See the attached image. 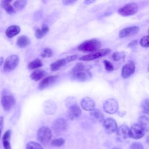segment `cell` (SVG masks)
<instances>
[{
  "instance_id": "cell-1",
  "label": "cell",
  "mask_w": 149,
  "mask_h": 149,
  "mask_svg": "<svg viewBox=\"0 0 149 149\" xmlns=\"http://www.w3.org/2000/svg\"><path fill=\"white\" fill-rule=\"evenodd\" d=\"M73 77L79 81H86L91 78V73L87 65L79 62L76 64L72 70Z\"/></svg>"
},
{
  "instance_id": "cell-2",
  "label": "cell",
  "mask_w": 149,
  "mask_h": 149,
  "mask_svg": "<svg viewBox=\"0 0 149 149\" xmlns=\"http://www.w3.org/2000/svg\"><path fill=\"white\" fill-rule=\"evenodd\" d=\"M101 45L99 40L94 38L83 41L77 47V49L83 52H92L99 49Z\"/></svg>"
},
{
  "instance_id": "cell-3",
  "label": "cell",
  "mask_w": 149,
  "mask_h": 149,
  "mask_svg": "<svg viewBox=\"0 0 149 149\" xmlns=\"http://www.w3.org/2000/svg\"><path fill=\"white\" fill-rule=\"evenodd\" d=\"M52 137V131L47 126L41 127L37 132V139L43 144H48Z\"/></svg>"
},
{
  "instance_id": "cell-4",
  "label": "cell",
  "mask_w": 149,
  "mask_h": 149,
  "mask_svg": "<svg viewBox=\"0 0 149 149\" xmlns=\"http://www.w3.org/2000/svg\"><path fill=\"white\" fill-rule=\"evenodd\" d=\"M110 52V49L109 48H103L100 49L94 52H90L87 55L82 56L79 58L80 61H89L94 59H96L101 57L105 56Z\"/></svg>"
},
{
  "instance_id": "cell-5",
  "label": "cell",
  "mask_w": 149,
  "mask_h": 149,
  "mask_svg": "<svg viewBox=\"0 0 149 149\" xmlns=\"http://www.w3.org/2000/svg\"><path fill=\"white\" fill-rule=\"evenodd\" d=\"M77 55H72L68 56L65 58L58 59L50 65V69L52 71L56 72L58 70L61 68L65 66L66 64L76 60L77 58Z\"/></svg>"
},
{
  "instance_id": "cell-6",
  "label": "cell",
  "mask_w": 149,
  "mask_h": 149,
  "mask_svg": "<svg viewBox=\"0 0 149 149\" xmlns=\"http://www.w3.org/2000/svg\"><path fill=\"white\" fill-rule=\"evenodd\" d=\"M138 11V6L136 3L131 2L123 6L120 8L118 12L119 15L123 16H132L136 13Z\"/></svg>"
},
{
  "instance_id": "cell-7",
  "label": "cell",
  "mask_w": 149,
  "mask_h": 149,
  "mask_svg": "<svg viewBox=\"0 0 149 149\" xmlns=\"http://www.w3.org/2000/svg\"><path fill=\"white\" fill-rule=\"evenodd\" d=\"M19 62V58L16 55H9L6 59L3 65V70L9 72L14 70L17 66Z\"/></svg>"
},
{
  "instance_id": "cell-8",
  "label": "cell",
  "mask_w": 149,
  "mask_h": 149,
  "mask_svg": "<svg viewBox=\"0 0 149 149\" xmlns=\"http://www.w3.org/2000/svg\"><path fill=\"white\" fill-rule=\"evenodd\" d=\"M104 111L109 114H113L118 111V103L114 98H109L104 101L103 104Z\"/></svg>"
},
{
  "instance_id": "cell-9",
  "label": "cell",
  "mask_w": 149,
  "mask_h": 149,
  "mask_svg": "<svg viewBox=\"0 0 149 149\" xmlns=\"http://www.w3.org/2000/svg\"><path fill=\"white\" fill-rule=\"evenodd\" d=\"M67 123L62 118H59L54 121L52 127L54 132L56 134H60L66 131L67 129Z\"/></svg>"
},
{
  "instance_id": "cell-10",
  "label": "cell",
  "mask_w": 149,
  "mask_h": 149,
  "mask_svg": "<svg viewBox=\"0 0 149 149\" xmlns=\"http://www.w3.org/2000/svg\"><path fill=\"white\" fill-rule=\"evenodd\" d=\"M144 135V130L139 125L134 124L129 129V136L134 139H139L143 137Z\"/></svg>"
},
{
  "instance_id": "cell-11",
  "label": "cell",
  "mask_w": 149,
  "mask_h": 149,
  "mask_svg": "<svg viewBox=\"0 0 149 149\" xmlns=\"http://www.w3.org/2000/svg\"><path fill=\"white\" fill-rule=\"evenodd\" d=\"M135 71V63L133 61H128L122 69L121 75L123 79H127L134 73Z\"/></svg>"
},
{
  "instance_id": "cell-12",
  "label": "cell",
  "mask_w": 149,
  "mask_h": 149,
  "mask_svg": "<svg viewBox=\"0 0 149 149\" xmlns=\"http://www.w3.org/2000/svg\"><path fill=\"white\" fill-rule=\"evenodd\" d=\"M140 29L137 26H129L122 29L119 31L120 38H126L133 36L138 33Z\"/></svg>"
},
{
  "instance_id": "cell-13",
  "label": "cell",
  "mask_w": 149,
  "mask_h": 149,
  "mask_svg": "<svg viewBox=\"0 0 149 149\" xmlns=\"http://www.w3.org/2000/svg\"><path fill=\"white\" fill-rule=\"evenodd\" d=\"M2 106L6 111L10 110L15 104V99L12 95H5L1 97V100Z\"/></svg>"
},
{
  "instance_id": "cell-14",
  "label": "cell",
  "mask_w": 149,
  "mask_h": 149,
  "mask_svg": "<svg viewBox=\"0 0 149 149\" xmlns=\"http://www.w3.org/2000/svg\"><path fill=\"white\" fill-rule=\"evenodd\" d=\"M103 126L108 133H112L117 130L118 129L116 122L111 118H107L103 121Z\"/></svg>"
},
{
  "instance_id": "cell-15",
  "label": "cell",
  "mask_w": 149,
  "mask_h": 149,
  "mask_svg": "<svg viewBox=\"0 0 149 149\" xmlns=\"http://www.w3.org/2000/svg\"><path fill=\"white\" fill-rule=\"evenodd\" d=\"M57 109L56 103L51 100H46L43 104V109L44 112L49 115H54Z\"/></svg>"
},
{
  "instance_id": "cell-16",
  "label": "cell",
  "mask_w": 149,
  "mask_h": 149,
  "mask_svg": "<svg viewBox=\"0 0 149 149\" xmlns=\"http://www.w3.org/2000/svg\"><path fill=\"white\" fill-rule=\"evenodd\" d=\"M80 105L81 108L87 111H92L95 108V102L93 99L90 97H84L83 98L81 102Z\"/></svg>"
},
{
  "instance_id": "cell-17",
  "label": "cell",
  "mask_w": 149,
  "mask_h": 149,
  "mask_svg": "<svg viewBox=\"0 0 149 149\" xmlns=\"http://www.w3.org/2000/svg\"><path fill=\"white\" fill-rule=\"evenodd\" d=\"M58 76H49L42 79L38 85V88L40 90H44L54 84L58 79Z\"/></svg>"
},
{
  "instance_id": "cell-18",
  "label": "cell",
  "mask_w": 149,
  "mask_h": 149,
  "mask_svg": "<svg viewBox=\"0 0 149 149\" xmlns=\"http://www.w3.org/2000/svg\"><path fill=\"white\" fill-rule=\"evenodd\" d=\"M129 128L126 125H122L120 126L116 130V134L120 140H124L129 136Z\"/></svg>"
},
{
  "instance_id": "cell-19",
  "label": "cell",
  "mask_w": 149,
  "mask_h": 149,
  "mask_svg": "<svg viewBox=\"0 0 149 149\" xmlns=\"http://www.w3.org/2000/svg\"><path fill=\"white\" fill-rule=\"evenodd\" d=\"M81 113L80 108L77 104L69 107L68 112V116L70 119H74L78 118L81 115Z\"/></svg>"
},
{
  "instance_id": "cell-20",
  "label": "cell",
  "mask_w": 149,
  "mask_h": 149,
  "mask_svg": "<svg viewBox=\"0 0 149 149\" xmlns=\"http://www.w3.org/2000/svg\"><path fill=\"white\" fill-rule=\"evenodd\" d=\"M47 74L46 72L43 69H36L34 70L30 74V77L31 80L37 81L44 78Z\"/></svg>"
},
{
  "instance_id": "cell-21",
  "label": "cell",
  "mask_w": 149,
  "mask_h": 149,
  "mask_svg": "<svg viewBox=\"0 0 149 149\" xmlns=\"http://www.w3.org/2000/svg\"><path fill=\"white\" fill-rule=\"evenodd\" d=\"M20 31V28L19 26L12 25L7 28L5 31L6 36L8 38H12L14 36L17 35Z\"/></svg>"
},
{
  "instance_id": "cell-22",
  "label": "cell",
  "mask_w": 149,
  "mask_h": 149,
  "mask_svg": "<svg viewBox=\"0 0 149 149\" xmlns=\"http://www.w3.org/2000/svg\"><path fill=\"white\" fill-rule=\"evenodd\" d=\"M11 132L10 130H7L3 134L2 137V144L3 148L5 149H12L10 143V138Z\"/></svg>"
},
{
  "instance_id": "cell-23",
  "label": "cell",
  "mask_w": 149,
  "mask_h": 149,
  "mask_svg": "<svg viewBox=\"0 0 149 149\" xmlns=\"http://www.w3.org/2000/svg\"><path fill=\"white\" fill-rule=\"evenodd\" d=\"M139 125L146 132L149 131V118L146 116L142 115L139 119Z\"/></svg>"
},
{
  "instance_id": "cell-24",
  "label": "cell",
  "mask_w": 149,
  "mask_h": 149,
  "mask_svg": "<svg viewBox=\"0 0 149 149\" xmlns=\"http://www.w3.org/2000/svg\"><path fill=\"white\" fill-rule=\"evenodd\" d=\"M49 31V27L47 24H43L41 29H37L35 32V36L37 38H42Z\"/></svg>"
},
{
  "instance_id": "cell-25",
  "label": "cell",
  "mask_w": 149,
  "mask_h": 149,
  "mask_svg": "<svg viewBox=\"0 0 149 149\" xmlns=\"http://www.w3.org/2000/svg\"><path fill=\"white\" fill-rule=\"evenodd\" d=\"M30 43V39L25 36H20L16 41L17 45L20 48H24L29 45Z\"/></svg>"
},
{
  "instance_id": "cell-26",
  "label": "cell",
  "mask_w": 149,
  "mask_h": 149,
  "mask_svg": "<svg viewBox=\"0 0 149 149\" xmlns=\"http://www.w3.org/2000/svg\"><path fill=\"white\" fill-rule=\"evenodd\" d=\"M12 1H2L1 3V6L9 14H12L15 12V9L13 6L10 5Z\"/></svg>"
},
{
  "instance_id": "cell-27",
  "label": "cell",
  "mask_w": 149,
  "mask_h": 149,
  "mask_svg": "<svg viewBox=\"0 0 149 149\" xmlns=\"http://www.w3.org/2000/svg\"><path fill=\"white\" fill-rule=\"evenodd\" d=\"M90 116L95 120L98 122L104 121V115L100 109H94L90 113Z\"/></svg>"
},
{
  "instance_id": "cell-28",
  "label": "cell",
  "mask_w": 149,
  "mask_h": 149,
  "mask_svg": "<svg viewBox=\"0 0 149 149\" xmlns=\"http://www.w3.org/2000/svg\"><path fill=\"white\" fill-rule=\"evenodd\" d=\"M42 66V63L41 61L39 58H36L28 64V68L29 69H36L41 68Z\"/></svg>"
},
{
  "instance_id": "cell-29",
  "label": "cell",
  "mask_w": 149,
  "mask_h": 149,
  "mask_svg": "<svg viewBox=\"0 0 149 149\" xmlns=\"http://www.w3.org/2000/svg\"><path fill=\"white\" fill-rule=\"evenodd\" d=\"M27 1L24 0H20V1H16L13 3V6L15 9L16 10H21L23 9L25 6L26 5Z\"/></svg>"
},
{
  "instance_id": "cell-30",
  "label": "cell",
  "mask_w": 149,
  "mask_h": 149,
  "mask_svg": "<svg viewBox=\"0 0 149 149\" xmlns=\"http://www.w3.org/2000/svg\"><path fill=\"white\" fill-rule=\"evenodd\" d=\"M141 108L144 113L149 115V99H145L141 102Z\"/></svg>"
},
{
  "instance_id": "cell-31",
  "label": "cell",
  "mask_w": 149,
  "mask_h": 149,
  "mask_svg": "<svg viewBox=\"0 0 149 149\" xmlns=\"http://www.w3.org/2000/svg\"><path fill=\"white\" fill-rule=\"evenodd\" d=\"M26 149H42V147L37 142L30 141L26 144Z\"/></svg>"
},
{
  "instance_id": "cell-32",
  "label": "cell",
  "mask_w": 149,
  "mask_h": 149,
  "mask_svg": "<svg viewBox=\"0 0 149 149\" xmlns=\"http://www.w3.org/2000/svg\"><path fill=\"white\" fill-rule=\"evenodd\" d=\"M64 143H65V139L63 138L55 139L51 143V145L54 147H61L63 146Z\"/></svg>"
},
{
  "instance_id": "cell-33",
  "label": "cell",
  "mask_w": 149,
  "mask_h": 149,
  "mask_svg": "<svg viewBox=\"0 0 149 149\" xmlns=\"http://www.w3.org/2000/svg\"><path fill=\"white\" fill-rule=\"evenodd\" d=\"M141 46L144 48H149V35L143 36L140 41Z\"/></svg>"
},
{
  "instance_id": "cell-34",
  "label": "cell",
  "mask_w": 149,
  "mask_h": 149,
  "mask_svg": "<svg viewBox=\"0 0 149 149\" xmlns=\"http://www.w3.org/2000/svg\"><path fill=\"white\" fill-rule=\"evenodd\" d=\"M52 55H53V52L52 49L49 48H45L41 54V56L42 58H49L52 56Z\"/></svg>"
},
{
  "instance_id": "cell-35",
  "label": "cell",
  "mask_w": 149,
  "mask_h": 149,
  "mask_svg": "<svg viewBox=\"0 0 149 149\" xmlns=\"http://www.w3.org/2000/svg\"><path fill=\"white\" fill-rule=\"evenodd\" d=\"M65 104L66 107L69 108L76 104V100L74 97H68L65 101Z\"/></svg>"
},
{
  "instance_id": "cell-36",
  "label": "cell",
  "mask_w": 149,
  "mask_h": 149,
  "mask_svg": "<svg viewBox=\"0 0 149 149\" xmlns=\"http://www.w3.org/2000/svg\"><path fill=\"white\" fill-rule=\"evenodd\" d=\"M104 64L105 66V68L107 72H111L113 71V66L110 61H107V60H104Z\"/></svg>"
},
{
  "instance_id": "cell-37",
  "label": "cell",
  "mask_w": 149,
  "mask_h": 149,
  "mask_svg": "<svg viewBox=\"0 0 149 149\" xmlns=\"http://www.w3.org/2000/svg\"><path fill=\"white\" fill-rule=\"evenodd\" d=\"M130 149H143V146L140 143L134 142L131 144Z\"/></svg>"
},
{
  "instance_id": "cell-38",
  "label": "cell",
  "mask_w": 149,
  "mask_h": 149,
  "mask_svg": "<svg viewBox=\"0 0 149 149\" xmlns=\"http://www.w3.org/2000/svg\"><path fill=\"white\" fill-rule=\"evenodd\" d=\"M122 58L121 53L119 52H115L112 54V59L115 61H119Z\"/></svg>"
},
{
  "instance_id": "cell-39",
  "label": "cell",
  "mask_w": 149,
  "mask_h": 149,
  "mask_svg": "<svg viewBox=\"0 0 149 149\" xmlns=\"http://www.w3.org/2000/svg\"><path fill=\"white\" fill-rule=\"evenodd\" d=\"M3 125V116H0V139H1V137Z\"/></svg>"
},
{
  "instance_id": "cell-40",
  "label": "cell",
  "mask_w": 149,
  "mask_h": 149,
  "mask_svg": "<svg viewBox=\"0 0 149 149\" xmlns=\"http://www.w3.org/2000/svg\"><path fill=\"white\" fill-rule=\"evenodd\" d=\"M75 2H76V1H67V0L63 1V3L65 5H66L73 4V3H74Z\"/></svg>"
},
{
  "instance_id": "cell-41",
  "label": "cell",
  "mask_w": 149,
  "mask_h": 149,
  "mask_svg": "<svg viewBox=\"0 0 149 149\" xmlns=\"http://www.w3.org/2000/svg\"><path fill=\"white\" fill-rule=\"evenodd\" d=\"M137 40H133L132 42H130V43H129V46H130V47L135 46L137 44Z\"/></svg>"
},
{
  "instance_id": "cell-42",
  "label": "cell",
  "mask_w": 149,
  "mask_h": 149,
  "mask_svg": "<svg viewBox=\"0 0 149 149\" xmlns=\"http://www.w3.org/2000/svg\"><path fill=\"white\" fill-rule=\"evenodd\" d=\"M125 113H126L125 111H120V112H119V115L120 116H124L125 115Z\"/></svg>"
},
{
  "instance_id": "cell-43",
  "label": "cell",
  "mask_w": 149,
  "mask_h": 149,
  "mask_svg": "<svg viewBox=\"0 0 149 149\" xmlns=\"http://www.w3.org/2000/svg\"><path fill=\"white\" fill-rule=\"evenodd\" d=\"M3 62V57H1L0 58V66H1Z\"/></svg>"
},
{
  "instance_id": "cell-44",
  "label": "cell",
  "mask_w": 149,
  "mask_h": 149,
  "mask_svg": "<svg viewBox=\"0 0 149 149\" xmlns=\"http://www.w3.org/2000/svg\"><path fill=\"white\" fill-rule=\"evenodd\" d=\"M94 2V1H86L84 2V3H91V2Z\"/></svg>"
},
{
  "instance_id": "cell-45",
  "label": "cell",
  "mask_w": 149,
  "mask_h": 149,
  "mask_svg": "<svg viewBox=\"0 0 149 149\" xmlns=\"http://www.w3.org/2000/svg\"><path fill=\"white\" fill-rule=\"evenodd\" d=\"M146 142L148 144H149V135H148L146 138Z\"/></svg>"
},
{
  "instance_id": "cell-46",
  "label": "cell",
  "mask_w": 149,
  "mask_h": 149,
  "mask_svg": "<svg viewBox=\"0 0 149 149\" xmlns=\"http://www.w3.org/2000/svg\"><path fill=\"white\" fill-rule=\"evenodd\" d=\"M112 149H119V148H118V147H113V148H112Z\"/></svg>"
},
{
  "instance_id": "cell-47",
  "label": "cell",
  "mask_w": 149,
  "mask_h": 149,
  "mask_svg": "<svg viewBox=\"0 0 149 149\" xmlns=\"http://www.w3.org/2000/svg\"><path fill=\"white\" fill-rule=\"evenodd\" d=\"M148 71L149 72V66H148Z\"/></svg>"
},
{
  "instance_id": "cell-48",
  "label": "cell",
  "mask_w": 149,
  "mask_h": 149,
  "mask_svg": "<svg viewBox=\"0 0 149 149\" xmlns=\"http://www.w3.org/2000/svg\"><path fill=\"white\" fill-rule=\"evenodd\" d=\"M148 33H149V30H148Z\"/></svg>"
}]
</instances>
